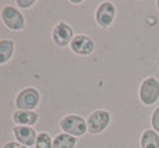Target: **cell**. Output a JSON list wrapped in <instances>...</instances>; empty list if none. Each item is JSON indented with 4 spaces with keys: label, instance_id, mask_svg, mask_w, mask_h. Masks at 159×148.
Returning a JSON list of instances; mask_svg holds the SVG:
<instances>
[{
    "label": "cell",
    "instance_id": "cell-1",
    "mask_svg": "<svg viewBox=\"0 0 159 148\" xmlns=\"http://www.w3.org/2000/svg\"><path fill=\"white\" fill-rule=\"evenodd\" d=\"M140 100L144 105H152L159 100V81L154 76L145 78L140 86Z\"/></svg>",
    "mask_w": 159,
    "mask_h": 148
},
{
    "label": "cell",
    "instance_id": "cell-2",
    "mask_svg": "<svg viewBox=\"0 0 159 148\" xmlns=\"http://www.w3.org/2000/svg\"><path fill=\"white\" fill-rule=\"evenodd\" d=\"M60 127L64 130V133L76 137V136H82L86 133L87 123L79 115H68L60 122Z\"/></svg>",
    "mask_w": 159,
    "mask_h": 148
},
{
    "label": "cell",
    "instance_id": "cell-3",
    "mask_svg": "<svg viewBox=\"0 0 159 148\" xmlns=\"http://www.w3.org/2000/svg\"><path fill=\"white\" fill-rule=\"evenodd\" d=\"M39 100H40V94L36 89L28 87L20 91L15 100V105H17L18 111H32L33 108L38 107Z\"/></svg>",
    "mask_w": 159,
    "mask_h": 148
},
{
    "label": "cell",
    "instance_id": "cell-4",
    "mask_svg": "<svg viewBox=\"0 0 159 148\" xmlns=\"http://www.w3.org/2000/svg\"><path fill=\"white\" fill-rule=\"evenodd\" d=\"M109 122H111V113L108 111H94L93 113H90V116L87 119V130L93 134L101 133L108 127Z\"/></svg>",
    "mask_w": 159,
    "mask_h": 148
},
{
    "label": "cell",
    "instance_id": "cell-5",
    "mask_svg": "<svg viewBox=\"0 0 159 148\" xmlns=\"http://www.w3.org/2000/svg\"><path fill=\"white\" fill-rule=\"evenodd\" d=\"M2 20L4 25L11 30H21L25 26V20L22 14L13 6H6L2 10Z\"/></svg>",
    "mask_w": 159,
    "mask_h": 148
},
{
    "label": "cell",
    "instance_id": "cell-6",
    "mask_svg": "<svg viewBox=\"0 0 159 148\" xmlns=\"http://www.w3.org/2000/svg\"><path fill=\"white\" fill-rule=\"evenodd\" d=\"M115 11H116L115 6L112 4V3H109V2L101 3L96 13V20H97V22H98V25L102 28H108L114 22Z\"/></svg>",
    "mask_w": 159,
    "mask_h": 148
},
{
    "label": "cell",
    "instance_id": "cell-7",
    "mask_svg": "<svg viewBox=\"0 0 159 148\" xmlns=\"http://www.w3.org/2000/svg\"><path fill=\"white\" fill-rule=\"evenodd\" d=\"M96 49L94 42L91 40L89 36L86 35H78L72 39L71 42V50L73 53L79 54V55H89L91 54Z\"/></svg>",
    "mask_w": 159,
    "mask_h": 148
},
{
    "label": "cell",
    "instance_id": "cell-8",
    "mask_svg": "<svg viewBox=\"0 0 159 148\" xmlns=\"http://www.w3.org/2000/svg\"><path fill=\"white\" fill-rule=\"evenodd\" d=\"M73 39V32H72V28L65 22H60L58 25L54 28L53 30V40L57 46L60 47H64L66 46L68 43H71Z\"/></svg>",
    "mask_w": 159,
    "mask_h": 148
},
{
    "label": "cell",
    "instance_id": "cell-9",
    "mask_svg": "<svg viewBox=\"0 0 159 148\" xmlns=\"http://www.w3.org/2000/svg\"><path fill=\"white\" fill-rule=\"evenodd\" d=\"M14 136L18 140V143L22 144L25 147H32L33 144H36V132L29 126H15L14 127Z\"/></svg>",
    "mask_w": 159,
    "mask_h": 148
},
{
    "label": "cell",
    "instance_id": "cell-10",
    "mask_svg": "<svg viewBox=\"0 0 159 148\" xmlns=\"http://www.w3.org/2000/svg\"><path fill=\"white\" fill-rule=\"evenodd\" d=\"M13 119L20 126H30L38 121V113L33 111H15Z\"/></svg>",
    "mask_w": 159,
    "mask_h": 148
},
{
    "label": "cell",
    "instance_id": "cell-11",
    "mask_svg": "<svg viewBox=\"0 0 159 148\" xmlns=\"http://www.w3.org/2000/svg\"><path fill=\"white\" fill-rule=\"evenodd\" d=\"M140 144L141 148H159V134L152 129L143 132Z\"/></svg>",
    "mask_w": 159,
    "mask_h": 148
},
{
    "label": "cell",
    "instance_id": "cell-12",
    "mask_svg": "<svg viewBox=\"0 0 159 148\" xmlns=\"http://www.w3.org/2000/svg\"><path fill=\"white\" fill-rule=\"evenodd\" d=\"M76 143H78L76 137L66 133H61L56 136V138L53 140V148H73Z\"/></svg>",
    "mask_w": 159,
    "mask_h": 148
},
{
    "label": "cell",
    "instance_id": "cell-13",
    "mask_svg": "<svg viewBox=\"0 0 159 148\" xmlns=\"http://www.w3.org/2000/svg\"><path fill=\"white\" fill-rule=\"evenodd\" d=\"M14 51V42L10 39L0 40V64H6L11 58Z\"/></svg>",
    "mask_w": 159,
    "mask_h": 148
},
{
    "label": "cell",
    "instance_id": "cell-14",
    "mask_svg": "<svg viewBox=\"0 0 159 148\" xmlns=\"http://www.w3.org/2000/svg\"><path fill=\"white\" fill-rule=\"evenodd\" d=\"M36 148H53V141L47 133H40L36 138Z\"/></svg>",
    "mask_w": 159,
    "mask_h": 148
},
{
    "label": "cell",
    "instance_id": "cell-15",
    "mask_svg": "<svg viewBox=\"0 0 159 148\" xmlns=\"http://www.w3.org/2000/svg\"><path fill=\"white\" fill-rule=\"evenodd\" d=\"M151 125L154 127V130L159 133V107L155 108L154 112H152V116H151Z\"/></svg>",
    "mask_w": 159,
    "mask_h": 148
},
{
    "label": "cell",
    "instance_id": "cell-16",
    "mask_svg": "<svg viewBox=\"0 0 159 148\" xmlns=\"http://www.w3.org/2000/svg\"><path fill=\"white\" fill-rule=\"evenodd\" d=\"M17 4L22 8H28V7H30V6L35 4V0H25V2H24V0H18Z\"/></svg>",
    "mask_w": 159,
    "mask_h": 148
},
{
    "label": "cell",
    "instance_id": "cell-17",
    "mask_svg": "<svg viewBox=\"0 0 159 148\" xmlns=\"http://www.w3.org/2000/svg\"><path fill=\"white\" fill-rule=\"evenodd\" d=\"M3 148H28V147L22 146V144H20V143H14V141H11V143L4 144V147Z\"/></svg>",
    "mask_w": 159,
    "mask_h": 148
},
{
    "label": "cell",
    "instance_id": "cell-18",
    "mask_svg": "<svg viewBox=\"0 0 159 148\" xmlns=\"http://www.w3.org/2000/svg\"><path fill=\"white\" fill-rule=\"evenodd\" d=\"M157 7H158V10H159V0L157 2Z\"/></svg>",
    "mask_w": 159,
    "mask_h": 148
}]
</instances>
